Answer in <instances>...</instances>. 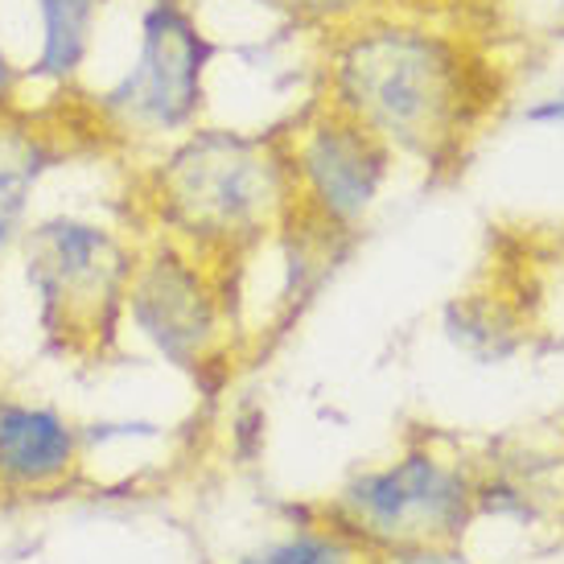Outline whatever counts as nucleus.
Returning <instances> with one entry per match:
<instances>
[{"label":"nucleus","instance_id":"obj_1","mask_svg":"<svg viewBox=\"0 0 564 564\" xmlns=\"http://www.w3.org/2000/svg\"><path fill=\"white\" fill-rule=\"evenodd\" d=\"M326 99L392 153L429 165L454 158L482 111L478 70L462 42L379 17L343 25L326 66Z\"/></svg>","mask_w":564,"mask_h":564},{"label":"nucleus","instance_id":"obj_2","mask_svg":"<svg viewBox=\"0 0 564 564\" xmlns=\"http://www.w3.org/2000/svg\"><path fill=\"white\" fill-rule=\"evenodd\" d=\"M144 203L182 248H243L293 210L281 141L231 128H189L144 173Z\"/></svg>","mask_w":564,"mask_h":564},{"label":"nucleus","instance_id":"obj_3","mask_svg":"<svg viewBox=\"0 0 564 564\" xmlns=\"http://www.w3.org/2000/svg\"><path fill=\"white\" fill-rule=\"evenodd\" d=\"M25 281L37 297V317L70 355L104 350L124 317L137 251L124 236L83 215H50L21 236Z\"/></svg>","mask_w":564,"mask_h":564},{"label":"nucleus","instance_id":"obj_4","mask_svg":"<svg viewBox=\"0 0 564 564\" xmlns=\"http://www.w3.org/2000/svg\"><path fill=\"white\" fill-rule=\"evenodd\" d=\"M210 63L215 42L186 0H149L132 63L95 95L91 111L120 141H173L198 128Z\"/></svg>","mask_w":564,"mask_h":564},{"label":"nucleus","instance_id":"obj_5","mask_svg":"<svg viewBox=\"0 0 564 564\" xmlns=\"http://www.w3.org/2000/svg\"><path fill=\"white\" fill-rule=\"evenodd\" d=\"M281 153L293 206L334 231L355 227L371 210L392 165V149L329 99H317V108L293 124Z\"/></svg>","mask_w":564,"mask_h":564},{"label":"nucleus","instance_id":"obj_6","mask_svg":"<svg viewBox=\"0 0 564 564\" xmlns=\"http://www.w3.org/2000/svg\"><path fill=\"white\" fill-rule=\"evenodd\" d=\"M124 314L141 338L158 346L173 367L203 371L219 346V297L198 256L182 243H158L137 256Z\"/></svg>","mask_w":564,"mask_h":564},{"label":"nucleus","instance_id":"obj_7","mask_svg":"<svg viewBox=\"0 0 564 564\" xmlns=\"http://www.w3.org/2000/svg\"><path fill=\"white\" fill-rule=\"evenodd\" d=\"M350 528L395 549H429L466 516V482L433 454H408L346 486Z\"/></svg>","mask_w":564,"mask_h":564},{"label":"nucleus","instance_id":"obj_8","mask_svg":"<svg viewBox=\"0 0 564 564\" xmlns=\"http://www.w3.org/2000/svg\"><path fill=\"white\" fill-rule=\"evenodd\" d=\"M63 111V104L30 108L25 99L0 111V260L25 236V219H30L37 186L46 182L50 170H58L70 158L83 132L111 137L91 108H87L91 120H75V124H66Z\"/></svg>","mask_w":564,"mask_h":564},{"label":"nucleus","instance_id":"obj_9","mask_svg":"<svg viewBox=\"0 0 564 564\" xmlns=\"http://www.w3.org/2000/svg\"><path fill=\"white\" fill-rule=\"evenodd\" d=\"M83 466V437L63 412L0 395V486L17 495L58 490Z\"/></svg>","mask_w":564,"mask_h":564},{"label":"nucleus","instance_id":"obj_10","mask_svg":"<svg viewBox=\"0 0 564 564\" xmlns=\"http://www.w3.org/2000/svg\"><path fill=\"white\" fill-rule=\"evenodd\" d=\"M108 0H33L37 9V54L21 66V87H75L91 58L99 17Z\"/></svg>","mask_w":564,"mask_h":564},{"label":"nucleus","instance_id":"obj_11","mask_svg":"<svg viewBox=\"0 0 564 564\" xmlns=\"http://www.w3.org/2000/svg\"><path fill=\"white\" fill-rule=\"evenodd\" d=\"M243 564H362L359 549L346 544L343 535H293L284 544L256 552Z\"/></svg>","mask_w":564,"mask_h":564},{"label":"nucleus","instance_id":"obj_12","mask_svg":"<svg viewBox=\"0 0 564 564\" xmlns=\"http://www.w3.org/2000/svg\"><path fill=\"white\" fill-rule=\"evenodd\" d=\"M281 4L310 25H350V21L371 17L379 0H281Z\"/></svg>","mask_w":564,"mask_h":564},{"label":"nucleus","instance_id":"obj_13","mask_svg":"<svg viewBox=\"0 0 564 564\" xmlns=\"http://www.w3.org/2000/svg\"><path fill=\"white\" fill-rule=\"evenodd\" d=\"M21 99V66L9 58V50L0 42V111Z\"/></svg>","mask_w":564,"mask_h":564},{"label":"nucleus","instance_id":"obj_14","mask_svg":"<svg viewBox=\"0 0 564 564\" xmlns=\"http://www.w3.org/2000/svg\"><path fill=\"white\" fill-rule=\"evenodd\" d=\"M392 564H462V561H454V556H437V552L400 549V556H392Z\"/></svg>","mask_w":564,"mask_h":564}]
</instances>
